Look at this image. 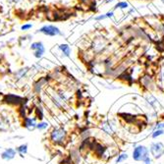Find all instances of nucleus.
<instances>
[{
	"mask_svg": "<svg viewBox=\"0 0 164 164\" xmlns=\"http://www.w3.org/2000/svg\"><path fill=\"white\" fill-rule=\"evenodd\" d=\"M107 44H108L107 39L102 36H98L93 39L92 43L89 45V48L93 54H101L106 49Z\"/></svg>",
	"mask_w": 164,
	"mask_h": 164,
	"instance_id": "1",
	"label": "nucleus"
},
{
	"mask_svg": "<svg viewBox=\"0 0 164 164\" xmlns=\"http://www.w3.org/2000/svg\"><path fill=\"white\" fill-rule=\"evenodd\" d=\"M149 156V149L148 146L144 145H136L133 152H132V157L136 162H144L145 158Z\"/></svg>",
	"mask_w": 164,
	"mask_h": 164,
	"instance_id": "2",
	"label": "nucleus"
},
{
	"mask_svg": "<svg viewBox=\"0 0 164 164\" xmlns=\"http://www.w3.org/2000/svg\"><path fill=\"white\" fill-rule=\"evenodd\" d=\"M149 154L153 159H159L164 155V144L161 142H153L149 145Z\"/></svg>",
	"mask_w": 164,
	"mask_h": 164,
	"instance_id": "3",
	"label": "nucleus"
},
{
	"mask_svg": "<svg viewBox=\"0 0 164 164\" xmlns=\"http://www.w3.org/2000/svg\"><path fill=\"white\" fill-rule=\"evenodd\" d=\"M38 32L44 36H47V37H57V36L62 35L59 28L54 26V25H45V26L41 27Z\"/></svg>",
	"mask_w": 164,
	"mask_h": 164,
	"instance_id": "4",
	"label": "nucleus"
},
{
	"mask_svg": "<svg viewBox=\"0 0 164 164\" xmlns=\"http://www.w3.org/2000/svg\"><path fill=\"white\" fill-rule=\"evenodd\" d=\"M66 132L63 129H54L50 134V140L54 144H63L66 140Z\"/></svg>",
	"mask_w": 164,
	"mask_h": 164,
	"instance_id": "5",
	"label": "nucleus"
},
{
	"mask_svg": "<svg viewBox=\"0 0 164 164\" xmlns=\"http://www.w3.org/2000/svg\"><path fill=\"white\" fill-rule=\"evenodd\" d=\"M31 49L33 50V56L36 58L39 59L41 58L44 52H45V47L44 44L41 41H35L31 44Z\"/></svg>",
	"mask_w": 164,
	"mask_h": 164,
	"instance_id": "6",
	"label": "nucleus"
},
{
	"mask_svg": "<svg viewBox=\"0 0 164 164\" xmlns=\"http://www.w3.org/2000/svg\"><path fill=\"white\" fill-rule=\"evenodd\" d=\"M145 98L146 102H148V104L154 111H158V110H160L162 108V106H161L159 101H158V99L154 97V95H152L151 93H146L145 95Z\"/></svg>",
	"mask_w": 164,
	"mask_h": 164,
	"instance_id": "7",
	"label": "nucleus"
},
{
	"mask_svg": "<svg viewBox=\"0 0 164 164\" xmlns=\"http://www.w3.org/2000/svg\"><path fill=\"white\" fill-rule=\"evenodd\" d=\"M140 84L148 90H151L154 88V81L151 76L149 75H144L140 79Z\"/></svg>",
	"mask_w": 164,
	"mask_h": 164,
	"instance_id": "8",
	"label": "nucleus"
},
{
	"mask_svg": "<svg viewBox=\"0 0 164 164\" xmlns=\"http://www.w3.org/2000/svg\"><path fill=\"white\" fill-rule=\"evenodd\" d=\"M5 102L8 103V104H13V105H19L22 103L23 99L18 97V95H15V94H8V95H5L4 99H3Z\"/></svg>",
	"mask_w": 164,
	"mask_h": 164,
	"instance_id": "9",
	"label": "nucleus"
},
{
	"mask_svg": "<svg viewBox=\"0 0 164 164\" xmlns=\"http://www.w3.org/2000/svg\"><path fill=\"white\" fill-rule=\"evenodd\" d=\"M103 131L108 134V135H114L115 131H116V127H115V124L111 122V121H105L102 123V126H101Z\"/></svg>",
	"mask_w": 164,
	"mask_h": 164,
	"instance_id": "10",
	"label": "nucleus"
},
{
	"mask_svg": "<svg viewBox=\"0 0 164 164\" xmlns=\"http://www.w3.org/2000/svg\"><path fill=\"white\" fill-rule=\"evenodd\" d=\"M16 155V150L13 149H7L6 150H4L1 154V157L5 160H11L13 159Z\"/></svg>",
	"mask_w": 164,
	"mask_h": 164,
	"instance_id": "11",
	"label": "nucleus"
},
{
	"mask_svg": "<svg viewBox=\"0 0 164 164\" xmlns=\"http://www.w3.org/2000/svg\"><path fill=\"white\" fill-rule=\"evenodd\" d=\"M157 80L160 87H164V61L160 64L159 69H158Z\"/></svg>",
	"mask_w": 164,
	"mask_h": 164,
	"instance_id": "12",
	"label": "nucleus"
},
{
	"mask_svg": "<svg viewBox=\"0 0 164 164\" xmlns=\"http://www.w3.org/2000/svg\"><path fill=\"white\" fill-rule=\"evenodd\" d=\"M58 48H59V50L61 51L62 55L65 56V57H69V56H70V54H71V48H70V46L68 44L62 43V44L59 45Z\"/></svg>",
	"mask_w": 164,
	"mask_h": 164,
	"instance_id": "13",
	"label": "nucleus"
},
{
	"mask_svg": "<svg viewBox=\"0 0 164 164\" xmlns=\"http://www.w3.org/2000/svg\"><path fill=\"white\" fill-rule=\"evenodd\" d=\"M24 126L29 129V130H32L33 128L37 127V124L35 122V120L32 119V118H25V121H24Z\"/></svg>",
	"mask_w": 164,
	"mask_h": 164,
	"instance_id": "14",
	"label": "nucleus"
},
{
	"mask_svg": "<svg viewBox=\"0 0 164 164\" xmlns=\"http://www.w3.org/2000/svg\"><path fill=\"white\" fill-rule=\"evenodd\" d=\"M129 158V154L127 153V152H121L120 154H118V156L116 157V159H115V162L117 164H119V163H123V162H125L127 159Z\"/></svg>",
	"mask_w": 164,
	"mask_h": 164,
	"instance_id": "15",
	"label": "nucleus"
},
{
	"mask_svg": "<svg viewBox=\"0 0 164 164\" xmlns=\"http://www.w3.org/2000/svg\"><path fill=\"white\" fill-rule=\"evenodd\" d=\"M17 151L19 152L21 157H24V154H26L28 152V145H22L17 148Z\"/></svg>",
	"mask_w": 164,
	"mask_h": 164,
	"instance_id": "16",
	"label": "nucleus"
},
{
	"mask_svg": "<svg viewBox=\"0 0 164 164\" xmlns=\"http://www.w3.org/2000/svg\"><path fill=\"white\" fill-rule=\"evenodd\" d=\"M164 135V130H154L151 133V138L152 139H157Z\"/></svg>",
	"mask_w": 164,
	"mask_h": 164,
	"instance_id": "17",
	"label": "nucleus"
},
{
	"mask_svg": "<svg viewBox=\"0 0 164 164\" xmlns=\"http://www.w3.org/2000/svg\"><path fill=\"white\" fill-rule=\"evenodd\" d=\"M28 71H29V70H28V68H25V69H21V70H19L18 72L16 73L15 76L18 78V79H21V78H23V77H24L27 74Z\"/></svg>",
	"mask_w": 164,
	"mask_h": 164,
	"instance_id": "18",
	"label": "nucleus"
},
{
	"mask_svg": "<svg viewBox=\"0 0 164 164\" xmlns=\"http://www.w3.org/2000/svg\"><path fill=\"white\" fill-rule=\"evenodd\" d=\"M129 7V4L127 3V2H125V1H122V2H118L116 5H115V9H127Z\"/></svg>",
	"mask_w": 164,
	"mask_h": 164,
	"instance_id": "19",
	"label": "nucleus"
},
{
	"mask_svg": "<svg viewBox=\"0 0 164 164\" xmlns=\"http://www.w3.org/2000/svg\"><path fill=\"white\" fill-rule=\"evenodd\" d=\"M154 130H164V121H158L155 123L153 128H152V131H154Z\"/></svg>",
	"mask_w": 164,
	"mask_h": 164,
	"instance_id": "20",
	"label": "nucleus"
},
{
	"mask_svg": "<svg viewBox=\"0 0 164 164\" xmlns=\"http://www.w3.org/2000/svg\"><path fill=\"white\" fill-rule=\"evenodd\" d=\"M37 128L38 130H44V129H46V128H47V123H45V122L38 123V124H37Z\"/></svg>",
	"mask_w": 164,
	"mask_h": 164,
	"instance_id": "21",
	"label": "nucleus"
},
{
	"mask_svg": "<svg viewBox=\"0 0 164 164\" xmlns=\"http://www.w3.org/2000/svg\"><path fill=\"white\" fill-rule=\"evenodd\" d=\"M32 28V24H24L22 27H21V30L22 31H29Z\"/></svg>",
	"mask_w": 164,
	"mask_h": 164,
	"instance_id": "22",
	"label": "nucleus"
},
{
	"mask_svg": "<svg viewBox=\"0 0 164 164\" xmlns=\"http://www.w3.org/2000/svg\"><path fill=\"white\" fill-rule=\"evenodd\" d=\"M144 164H153V161H152V158L150 156H149L148 158H145Z\"/></svg>",
	"mask_w": 164,
	"mask_h": 164,
	"instance_id": "23",
	"label": "nucleus"
},
{
	"mask_svg": "<svg viewBox=\"0 0 164 164\" xmlns=\"http://www.w3.org/2000/svg\"><path fill=\"white\" fill-rule=\"evenodd\" d=\"M106 18H107V16H106V14H104V15H100L98 17H95V20H97V21H100V20H104Z\"/></svg>",
	"mask_w": 164,
	"mask_h": 164,
	"instance_id": "24",
	"label": "nucleus"
},
{
	"mask_svg": "<svg viewBox=\"0 0 164 164\" xmlns=\"http://www.w3.org/2000/svg\"><path fill=\"white\" fill-rule=\"evenodd\" d=\"M113 15H114V13H113V11H110V12H107V13H106L107 18H112Z\"/></svg>",
	"mask_w": 164,
	"mask_h": 164,
	"instance_id": "25",
	"label": "nucleus"
},
{
	"mask_svg": "<svg viewBox=\"0 0 164 164\" xmlns=\"http://www.w3.org/2000/svg\"><path fill=\"white\" fill-rule=\"evenodd\" d=\"M111 1H113V0H105V2H106V3H108V2H111Z\"/></svg>",
	"mask_w": 164,
	"mask_h": 164,
	"instance_id": "26",
	"label": "nucleus"
},
{
	"mask_svg": "<svg viewBox=\"0 0 164 164\" xmlns=\"http://www.w3.org/2000/svg\"><path fill=\"white\" fill-rule=\"evenodd\" d=\"M161 1H162V3L164 4V0H161Z\"/></svg>",
	"mask_w": 164,
	"mask_h": 164,
	"instance_id": "27",
	"label": "nucleus"
}]
</instances>
